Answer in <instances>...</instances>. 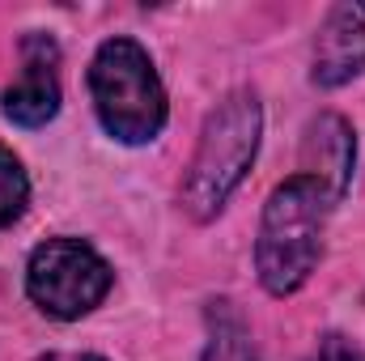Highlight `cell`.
<instances>
[{
  "mask_svg": "<svg viewBox=\"0 0 365 361\" xmlns=\"http://www.w3.org/2000/svg\"><path fill=\"white\" fill-rule=\"evenodd\" d=\"M21 77L4 90L0 98V111L4 119H13L17 128H43L56 119L60 111V81H56V43L43 39V34H30L21 43Z\"/></svg>",
  "mask_w": 365,
  "mask_h": 361,
  "instance_id": "5b68a950",
  "label": "cell"
},
{
  "mask_svg": "<svg viewBox=\"0 0 365 361\" xmlns=\"http://www.w3.org/2000/svg\"><path fill=\"white\" fill-rule=\"evenodd\" d=\"M365 68V4H336L314 39L310 81L336 90Z\"/></svg>",
  "mask_w": 365,
  "mask_h": 361,
  "instance_id": "8992f818",
  "label": "cell"
},
{
  "mask_svg": "<svg viewBox=\"0 0 365 361\" xmlns=\"http://www.w3.org/2000/svg\"><path fill=\"white\" fill-rule=\"evenodd\" d=\"M47 361H102V357H93V353H56Z\"/></svg>",
  "mask_w": 365,
  "mask_h": 361,
  "instance_id": "8fae6325",
  "label": "cell"
},
{
  "mask_svg": "<svg viewBox=\"0 0 365 361\" xmlns=\"http://www.w3.org/2000/svg\"><path fill=\"white\" fill-rule=\"evenodd\" d=\"M319 361H365V349H357L344 336H327L323 349H319Z\"/></svg>",
  "mask_w": 365,
  "mask_h": 361,
  "instance_id": "30bf717a",
  "label": "cell"
},
{
  "mask_svg": "<svg viewBox=\"0 0 365 361\" xmlns=\"http://www.w3.org/2000/svg\"><path fill=\"white\" fill-rule=\"evenodd\" d=\"M353 162H357V141H353L349 119L336 115V111L310 119L306 141H302V175L319 183V187L331 195V204L349 191V183H353Z\"/></svg>",
  "mask_w": 365,
  "mask_h": 361,
  "instance_id": "52a82bcc",
  "label": "cell"
},
{
  "mask_svg": "<svg viewBox=\"0 0 365 361\" xmlns=\"http://www.w3.org/2000/svg\"><path fill=\"white\" fill-rule=\"evenodd\" d=\"M230 302H221V319L212 327V340L204 349V361H255V349H251V336L247 327L238 323V315L225 310Z\"/></svg>",
  "mask_w": 365,
  "mask_h": 361,
  "instance_id": "ba28073f",
  "label": "cell"
},
{
  "mask_svg": "<svg viewBox=\"0 0 365 361\" xmlns=\"http://www.w3.org/2000/svg\"><path fill=\"white\" fill-rule=\"evenodd\" d=\"M115 272L81 238H47L26 264V293L51 319H81L110 293Z\"/></svg>",
  "mask_w": 365,
  "mask_h": 361,
  "instance_id": "277c9868",
  "label": "cell"
},
{
  "mask_svg": "<svg viewBox=\"0 0 365 361\" xmlns=\"http://www.w3.org/2000/svg\"><path fill=\"white\" fill-rule=\"evenodd\" d=\"M259 132H264V111L251 90L230 93L204 119L195 158L182 179V208L191 221H212L225 208V200L234 195V187L247 179L255 162Z\"/></svg>",
  "mask_w": 365,
  "mask_h": 361,
  "instance_id": "7a4b0ae2",
  "label": "cell"
},
{
  "mask_svg": "<svg viewBox=\"0 0 365 361\" xmlns=\"http://www.w3.org/2000/svg\"><path fill=\"white\" fill-rule=\"evenodd\" d=\"M327 213H331V195L306 175L284 179L268 195L259 243H255V268H259V285L272 298H289L310 280L323 255Z\"/></svg>",
  "mask_w": 365,
  "mask_h": 361,
  "instance_id": "6da1fadb",
  "label": "cell"
},
{
  "mask_svg": "<svg viewBox=\"0 0 365 361\" xmlns=\"http://www.w3.org/2000/svg\"><path fill=\"white\" fill-rule=\"evenodd\" d=\"M90 93L102 128L119 145H149L166 123V90L149 51L132 39H106L90 64Z\"/></svg>",
  "mask_w": 365,
  "mask_h": 361,
  "instance_id": "3957f363",
  "label": "cell"
},
{
  "mask_svg": "<svg viewBox=\"0 0 365 361\" xmlns=\"http://www.w3.org/2000/svg\"><path fill=\"white\" fill-rule=\"evenodd\" d=\"M26 200H30V179H26L21 162L0 145V230L26 213Z\"/></svg>",
  "mask_w": 365,
  "mask_h": 361,
  "instance_id": "9c48e42d",
  "label": "cell"
}]
</instances>
